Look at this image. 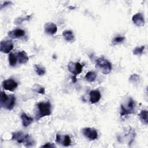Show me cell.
I'll use <instances>...</instances> for the list:
<instances>
[{
	"label": "cell",
	"mask_w": 148,
	"mask_h": 148,
	"mask_svg": "<svg viewBox=\"0 0 148 148\" xmlns=\"http://www.w3.org/2000/svg\"><path fill=\"white\" fill-rule=\"evenodd\" d=\"M36 107L38 109V112L36 114V120L51 115L52 114V105L49 101L39 103L37 104Z\"/></svg>",
	"instance_id": "1"
},
{
	"label": "cell",
	"mask_w": 148,
	"mask_h": 148,
	"mask_svg": "<svg viewBox=\"0 0 148 148\" xmlns=\"http://www.w3.org/2000/svg\"><path fill=\"white\" fill-rule=\"evenodd\" d=\"M12 139L16 141L19 143H24L27 147H30L34 144V140L28 134H25L22 132H16L12 134Z\"/></svg>",
	"instance_id": "2"
},
{
	"label": "cell",
	"mask_w": 148,
	"mask_h": 148,
	"mask_svg": "<svg viewBox=\"0 0 148 148\" xmlns=\"http://www.w3.org/2000/svg\"><path fill=\"white\" fill-rule=\"evenodd\" d=\"M15 97L13 95H7L4 91L1 93L0 104L1 107H4L8 110H12L15 105Z\"/></svg>",
	"instance_id": "3"
},
{
	"label": "cell",
	"mask_w": 148,
	"mask_h": 148,
	"mask_svg": "<svg viewBox=\"0 0 148 148\" xmlns=\"http://www.w3.org/2000/svg\"><path fill=\"white\" fill-rule=\"evenodd\" d=\"M135 106L136 103L135 101L132 100V98H129L125 104H122L121 105V111L120 113L121 116L134 114Z\"/></svg>",
	"instance_id": "4"
},
{
	"label": "cell",
	"mask_w": 148,
	"mask_h": 148,
	"mask_svg": "<svg viewBox=\"0 0 148 148\" xmlns=\"http://www.w3.org/2000/svg\"><path fill=\"white\" fill-rule=\"evenodd\" d=\"M96 66L98 68L101 70V72L104 75L109 74L112 71V67L111 63L104 57H101L97 60Z\"/></svg>",
	"instance_id": "5"
},
{
	"label": "cell",
	"mask_w": 148,
	"mask_h": 148,
	"mask_svg": "<svg viewBox=\"0 0 148 148\" xmlns=\"http://www.w3.org/2000/svg\"><path fill=\"white\" fill-rule=\"evenodd\" d=\"M14 49V43L11 40L2 41L0 44V51L5 54L9 53Z\"/></svg>",
	"instance_id": "6"
},
{
	"label": "cell",
	"mask_w": 148,
	"mask_h": 148,
	"mask_svg": "<svg viewBox=\"0 0 148 148\" xmlns=\"http://www.w3.org/2000/svg\"><path fill=\"white\" fill-rule=\"evenodd\" d=\"M82 132L87 138L91 141H94L98 138V132L94 128L86 127L82 130Z\"/></svg>",
	"instance_id": "7"
},
{
	"label": "cell",
	"mask_w": 148,
	"mask_h": 148,
	"mask_svg": "<svg viewBox=\"0 0 148 148\" xmlns=\"http://www.w3.org/2000/svg\"><path fill=\"white\" fill-rule=\"evenodd\" d=\"M3 86L4 89L7 90L14 91L18 87V83L14 79H9L3 82Z\"/></svg>",
	"instance_id": "8"
},
{
	"label": "cell",
	"mask_w": 148,
	"mask_h": 148,
	"mask_svg": "<svg viewBox=\"0 0 148 148\" xmlns=\"http://www.w3.org/2000/svg\"><path fill=\"white\" fill-rule=\"evenodd\" d=\"M44 28L45 32L49 35H54L57 31V26L52 22L46 23L45 25Z\"/></svg>",
	"instance_id": "9"
},
{
	"label": "cell",
	"mask_w": 148,
	"mask_h": 148,
	"mask_svg": "<svg viewBox=\"0 0 148 148\" xmlns=\"http://www.w3.org/2000/svg\"><path fill=\"white\" fill-rule=\"evenodd\" d=\"M133 23L138 27H142L145 25V19L142 14L137 13L132 16Z\"/></svg>",
	"instance_id": "10"
},
{
	"label": "cell",
	"mask_w": 148,
	"mask_h": 148,
	"mask_svg": "<svg viewBox=\"0 0 148 148\" xmlns=\"http://www.w3.org/2000/svg\"><path fill=\"white\" fill-rule=\"evenodd\" d=\"M25 34L26 32L24 30L22 29H15L8 32V36L13 39L20 38L24 37L25 36Z\"/></svg>",
	"instance_id": "11"
},
{
	"label": "cell",
	"mask_w": 148,
	"mask_h": 148,
	"mask_svg": "<svg viewBox=\"0 0 148 148\" xmlns=\"http://www.w3.org/2000/svg\"><path fill=\"white\" fill-rule=\"evenodd\" d=\"M101 93L98 90H91L90 92V101L91 104H95L100 101Z\"/></svg>",
	"instance_id": "12"
},
{
	"label": "cell",
	"mask_w": 148,
	"mask_h": 148,
	"mask_svg": "<svg viewBox=\"0 0 148 148\" xmlns=\"http://www.w3.org/2000/svg\"><path fill=\"white\" fill-rule=\"evenodd\" d=\"M21 119L22 120L23 126L25 127L29 126L33 122V118L28 116L25 113H22L21 115Z\"/></svg>",
	"instance_id": "13"
},
{
	"label": "cell",
	"mask_w": 148,
	"mask_h": 148,
	"mask_svg": "<svg viewBox=\"0 0 148 148\" xmlns=\"http://www.w3.org/2000/svg\"><path fill=\"white\" fill-rule=\"evenodd\" d=\"M18 59L20 64H26L29 60V57L24 51L19 52L18 53Z\"/></svg>",
	"instance_id": "14"
},
{
	"label": "cell",
	"mask_w": 148,
	"mask_h": 148,
	"mask_svg": "<svg viewBox=\"0 0 148 148\" xmlns=\"http://www.w3.org/2000/svg\"><path fill=\"white\" fill-rule=\"evenodd\" d=\"M63 36L68 42H72L74 41V35L71 31H65L63 32Z\"/></svg>",
	"instance_id": "15"
},
{
	"label": "cell",
	"mask_w": 148,
	"mask_h": 148,
	"mask_svg": "<svg viewBox=\"0 0 148 148\" xmlns=\"http://www.w3.org/2000/svg\"><path fill=\"white\" fill-rule=\"evenodd\" d=\"M147 116H148V112L147 110H142L139 114V116L141 120L145 125H147L148 123Z\"/></svg>",
	"instance_id": "16"
},
{
	"label": "cell",
	"mask_w": 148,
	"mask_h": 148,
	"mask_svg": "<svg viewBox=\"0 0 148 148\" xmlns=\"http://www.w3.org/2000/svg\"><path fill=\"white\" fill-rule=\"evenodd\" d=\"M18 57L14 53H10L9 55V64L12 67H15L18 61Z\"/></svg>",
	"instance_id": "17"
},
{
	"label": "cell",
	"mask_w": 148,
	"mask_h": 148,
	"mask_svg": "<svg viewBox=\"0 0 148 148\" xmlns=\"http://www.w3.org/2000/svg\"><path fill=\"white\" fill-rule=\"evenodd\" d=\"M34 70H35L36 73L39 76H43L46 73L45 69L43 67H42L39 65L35 64L34 65Z\"/></svg>",
	"instance_id": "18"
},
{
	"label": "cell",
	"mask_w": 148,
	"mask_h": 148,
	"mask_svg": "<svg viewBox=\"0 0 148 148\" xmlns=\"http://www.w3.org/2000/svg\"><path fill=\"white\" fill-rule=\"evenodd\" d=\"M97 77V75L94 72L90 71L87 73V74L85 76V78L86 80L89 82H94Z\"/></svg>",
	"instance_id": "19"
},
{
	"label": "cell",
	"mask_w": 148,
	"mask_h": 148,
	"mask_svg": "<svg viewBox=\"0 0 148 148\" xmlns=\"http://www.w3.org/2000/svg\"><path fill=\"white\" fill-rule=\"evenodd\" d=\"M62 143L63 145V146H68L71 145V139L70 138V137L68 135H66L64 137L63 139H62V137L61 138V141H60V143Z\"/></svg>",
	"instance_id": "20"
},
{
	"label": "cell",
	"mask_w": 148,
	"mask_h": 148,
	"mask_svg": "<svg viewBox=\"0 0 148 148\" xmlns=\"http://www.w3.org/2000/svg\"><path fill=\"white\" fill-rule=\"evenodd\" d=\"M125 40V37L123 36H118L115 37L112 41V43L114 45H116L118 44H119L120 43H122Z\"/></svg>",
	"instance_id": "21"
},
{
	"label": "cell",
	"mask_w": 148,
	"mask_h": 148,
	"mask_svg": "<svg viewBox=\"0 0 148 148\" xmlns=\"http://www.w3.org/2000/svg\"><path fill=\"white\" fill-rule=\"evenodd\" d=\"M145 48V46H141L140 47H136L133 51V54L135 55H142L144 49Z\"/></svg>",
	"instance_id": "22"
},
{
	"label": "cell",
	"mask_w": 148,
	"mask_h": 148,
	"mask_svg": "<svg viewBox=\"0 0 148 148\" xmlns=\"http://www.w3.org/2000/svg\"><path fill=\"white\" fill-rule=\"evenodd\" d=\"M68 70L72 73L75 76L77 75L76 74V66H75V63H73V62H70L68 65Z\"/></svg>",
	"instance_id": "23"
},
{
	"label": "cell",
	"mask_w": 148,
	"mask_h": 148,
	"mask_svg": "<svg viewBox=\"0 0 148 148\" xmlns=\"http://www.w3.org/2000/svg\"><path fill=\"white\" fill-rule=\"evenodd\" d=\"M139 76L136 74H134L131 76V77L130 78V80L132 82H136L139 80Z\"/></svg>",
	"instance_id": "24"
},
{
	"label": "cell",
	"mask_w": 148,
	"mask_h": 148,
	"mask_svg": "<svg viewBox=\"0 0 148 148\" xmlns=\"http://www.w3.org/2000/svg\"><path fill=\"white\" fill-rule=\"evenodd\" d=\"M31 18V15L30 16H28L27 17H26L25 18H23V19H21V18H18L15 21V24H21L23 21L24 20H28L29 19V18Z\"/></svg>",
	"instance_id": "25"
},
{
	"label": "cell",
	"mask_w": 148,
	"mask_h": 148,
	"mask_svg": "<svg viewBox=\"0 0 148 148\" xmlns=\"http://www.w3.org/2000/svg\"><path fill=\"white\" fill-rule=\"evenodd\" d=\"M41 147H55L56 146L53 143H47L45 144L44 145H42Z\"/></svg>",
	"instance_id": "26"
},
{
	"label": "cell",
	"mask_w": 148,
	"mask_h": 148,
	"mask_svg": "<svg viewBox=\"0 0 148 148\" xmlns=\"http://www.w3.org/2000/svg\"><path fill=\"white\" fill-rule=\"evenodd\" d=\"M36 91L38 93H39V94H44L45 93V88H44V87H40L38 90H36Z\"/></svg>",
	"instance_id": "27"
},
{
	"label": "cell",
	"mask_w": 148,
	"mask_h": 148,
	"mask_svg": "<svg viewBox=\"0 0 148 148\" xmlns=\"http://www.w3.org/2000/svg\"><path fill=\"white\" fill-rule=\"evenodd\" d=\"M11 4H12V3L11 2H10V1H6V2H5V3H4L3 4H2V5H1V9H3L4 7H7V6L10 5Z\"/></svg>",
	"instance_id": "28"
},
{
	"label": "cell",
	"mask_w": 148,
	"mask_h": 148,
	"mask_svg": "<svg viewBox=\"0 0 148 148\" xmlns=\"http://www.w3.org/2000/svg\"><path fill=\"white\" fill-rule=\"evenodd\" d=\"M72 82L74 83H75L76 82V76H72Z\"/></svg>",
	"instance_id": "29"
}]
</instances>
